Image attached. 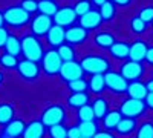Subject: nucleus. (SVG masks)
<instances>
[{
	"label": "nucleus",
	"mask_w": 153,
	"mask_h": 138,
	"mask_svg": "<svg viewBox=\"0 0 153 138\" xmlns=\"http://www.w3.org/2000/svg\"><path fill=\"white\" fill-rule=\"evenodd\" d=\"M76 20V12L74 9V6H63L58 8L57 12L54 14V22L55 25L66 28V26H72Z\"/></svg>",
	"instance_id": "9d476101"
},
{
	"label": "nucleus",
	"mask_w": 153,
	"mask_h": 138,
	"mask_svg": "<svg viewBox=\"0 0 153 138\" xmlns=\"http://www.w3.org/2000/svg\"><path fill=\"white\" fill-rule=\"evenodd\" d=\"M74 9L76 12V16L81 17L83 14H86L87 11L92 9V2H91V0H78V2L74 5Z\"/></svg>",
	"instance_id": "58836bf2"
},
{
	"label": "nucleus",
	"mask_w": 153,
	"mask_h": 138,
	"mask_svg": "<svg viewBox=\"0 0 153 138\" xmlns=\"http://www.w3.org/2000/svg\"><path fill=\"white\" fill-rule=\"evenodd\" d=\"M110 55L117 60H127L129 58V51H130V45H127L124 42H115L110 48Z\"/></svg>",
	"instance_id": "aec40b11"
},
{
	"label": "nucleus",
	"mask_w": 153,
	"mask_h": 138,
	"mask_svg": "<svg viewBox=\"0 0 153 138\" xmlns=\"http://www.w3.org/2000/svg\"><path fill=\"white\" fill-rule=\"evenodd\" d=\"M78 118H80V121H92V120H95L92 106L84 104V106L78 107Z\"/></svg>",
	"instance_id": "e433bc0d"
},
{
	"label": "nucleus",
	"mask_w": 153,
	"mask_h": 138,
	"mask_svg": "<svg viewBox=\"0 0 153 138\" xmlns=\"http://www.w3.org/2000/svg\"><path fill=\"white\" fill-rule=\"evenodd\" d=\"M91 2H92L94 5H97V6L100 8V6H101V5H103L104 2H107V0H91Z\"/></svg>",
	"instance_id": "8fccbe9b"
},
{
	"label": "nucleus",
	"mask_w": 153,
	"mask_h": 138,
	"mask_svg": "<svg viewBox=\"0 0 153 138\" xmlns=\"http://www.w3.org/2000/svg\"><path fill=\"white\" fill-rule=\"evenodd\" d=\"M120 74L127 80V81H136L143 77L144 74V66L141 65V61H135V60H127L121 65Z\"/></svg>",
	"instance_id": "0eeeda50"
},
{
	"label": "nucleus",
	"mask_w": 153,
	"mask_h": 138,
	"mask_svg": "<svg viewBox=\"0 0 153 138\" xmlns=\"http://www.w3.org/2000/svg\"><path fill=\"white\" fill-rule=\"evenodd\" d=\"M80 65H81L84 72L92 74V75L94 74H104L110 68L109 60L101 57V55H86V57L81 58Z\"/></svg>",
	"instance_id": "f03ea898"
},
{
	"label": "nucleus",
	"mask_w": 153,
	"mask_h": 138,
	"mask_svg": "<svg viewBox=\"0 0 153 138\" xmlns=\"http://www.w3.org/2000/svg\"><path fill=\"white\" fill-rule=\"evenodd\" d=\"M3 23H5V19H3V12L0 11V26H3Z\"/></svg>",
	"instance_id": "3c124183"
},
{
	"label": "nucleus",
	"mask_w": 153,
	"mask_h": 138,
	"mask_svg": "<svg viewBox=\"0 0 153 138\" xmlns=\"http://www.w3.org/2000/svg\"><path fill=\"white\" fill-rule=\"evenodd\" d=\"M66 31L63 26L60 25H52V26L49 28L48 34H46V39H48V43L52 46V48H58L61 46L63 43L66 42Z\"/></svg>",
	"instance_id": "2eb2a0df"
},
{
	"label": "nucleus",
	"mask_w": 153,
	"mask_h": 138,
	"mask_svg": "<svg viewBox=\"0 0 153 138\" xmlns=\"http://www.w3.org/2000/svg\"><path fill=\"white\" fill-rule=\"evenodd\" d=\"M117 134L120 135H129L136 131V118H129V117H121L120 123L115 128Z\"/></svg>",
	"instance_id": "412c9836"
},
{
	"label": "nucleus",
	"mask_w": 153,
	"mask_h": 138,
	"mask_svg": "<svg viewBox=\"0 0 153 138\" xmlns=\"http://www.w3.org/2000/svg\"><path fill=\"white\" fill-rule=\"evenodd\" d=\"M147 86L144 83H141L139 80L136 81H129V86H127V94L132 98H136V100H144L146 95H147Z\"/></svg>",
	"instance_id": "6ab92c4d"
},
{
	"label": "nucleus",
	"mask_w": 153,
	"mask_h": 138,
	"mask_svg": "<svg viewBox=\"0 0 153 138\" xmlns=\"http://www.w3.org/2000/svg\"><path fill=\"white\" fill-rule=\"evenodd\" d=\"M49 137L51 138H68V129L63 126V123L49 126Z\"/></svg>",
	"instance_id": "c9c22d12"
},
{
	"label": "nucleus",
	"mask_w": 153,
	"mask_h": 138,
	"mask_svg": "<svg viewBox=\"0 0 153 138\" xmlns=\"http://www.w3.org/2000/svg\"><path fill=\"white\" fill-rule=\"evenodd\" d=\"M144 103H146V107L153 110V92H147V95L144 98Z\"/></svg>",
	"instance_id": "a18cd8bd"
},
{
	"label": "nucleus",
	"mask_w": 153,
	"mask_h": 138,
	"mask_svg": "<svg viewBox=\"0 0 153 138\" xmlns=\"http://www.w3.org/2000/svg\"><path fill=\"white\" fill-rule=\"evenodd\" d=\"M147 25H149V23H146L143 19H139V17L136 16V17H133V19L130 20V29H132L135 34H143V32L147 29Z\"/></svg>",
	"instance_id": "4c0bfd02"
},
{
	"label": "nucleus",
	"mask_w": 153,
	"mask_h": 138,
	"mask_svg": "<svg viewBox=\"0 0 153 138\" xmlns=\"http://www.w3.org/2000/svg\"><path fill=\"white\" fill-rule=\"evenodd\" d=\"M104 81H106V87L110 89L115 94H124L127 92V81L120 72H113V71H106L104 72Z\"/></svg>",
	"instance_id": "39448f33"
},
{
	"label": "nucleus",
	"mask_w": 153,
	"mask_h": 138,
	"mask_svg": "<svg viewBox=\"0 0 153 138\" xmlns=\"http://www.w3.org/2000/svg\"><path fill=\"white\" fill-rule=\"evenodd\" d=\"M146 103L144 100H136V98H126L123 100V103L120 106V114L123 117H129V118H138L146 112Z\"/></svg>",
	"instance_id": "20e7f679"
},
{
	"label": "nucleus",
	"mask_w": 153,
	"mask_h": 138,
	"mask_svg": "<svg viewBox=\"0 0 153 138\" xmlns=\"http://www.w3.org/2000/svg\"><path fill=\"white\" fill-rule=\"evenodd\" d=\"M68 89L71 92H86L89 89V83L84 78H76V80L68 81Z\"/></svg>",
	"instance_id": "72a5a7b5"
},
{
	"label": "nucleus",
	"mask_w": 153,
	"mask_h": 138,
	"mask_svg": "<svg viewBox=\"0 0 153 138\" xmlns=\"http://www.w3.org/2000/svg\"><path fill=\"white\" fill-rule=\"evenodd\" d=\"M81 132L78 126H72L71 129H68V138H80Z\"/></svg>",
	"instance_id": "37998d69"
},
{
	"label": "nucleus",
	"mask_w": 153,
	"mask_h": 138,
	"mask_svg": "<svg viewBox=\"0 0 153 138\" xmlns=\"http://www.w3.org/2000/svg\"><path fill=\"white\" fill-rule=\"evenodd\" d=\"M89 83V89L94 94H101L106 89V81H104V74H94Z\"/></svg>",
	"instance_id": "5701e85b"
},
{
	"label": "nucleus",
	"mask_w": 153,
	"mask_h": 138,
	"mask_svg": "<svg viewBox=\"0 0 153 138\" xmlns=\"http://www.w3.org/2000/svg\"><path fill=\"white\" fill-rule=\"evenodd\" d=\"M25 126L26 124L22 120H11L8 124H5L3 131L0 132V138H22Z\"/></svg>",
	"instance_id": "ddd939ff"
},
{
	"label": "nucleus",
	"mask_w": 153,
	"mask_h": 138,
	"mask_svg": "<svg viewBox=\"0 0 153 138\" xmlns=\"http://www.w3.org/2000/svg\"><path fill=\"white\" fill-rule=\"evenodd\" d=\"M14 120V107L9 103H0V126H5Z\"/></svg>",
	"instance_id": "cd10ccee"
},
{
	"label": "nucleus",
	"mask_w": 153,
	"mask_h": 138,
	"mask_svg": "<svg viewBox=\"0 0 153 138\" xmlns=\"http://www.w3.org/2000/svg\"><path fill=\"white\" fill-rule=\"evenodd\" d=\"M20 42H22V54L25 55V58L38 63L45 52H43V46H42L40 40L37 39V35H34V34L23 35Z\"/></svg>",
	"instance_id": "f257e3e1"
},
{
	"label": "nucleus",
	"mask_w": 153,
	"mask_h": 138,
	"mask_svg": "<svg viewBox=\"0 0 153 138\" xmlns=\"http://www.w3.org/2000/svg\"><path fill=\"white\" fill-rule=\"evenodd\" d=\"M147 63L153 65V46H149L147 48V52H146V58H144Z\"/></svg>",
	"instance_id": "49530a36"
},
{
	"label": "nucleus",
	"mask_w": 153,
	"mask_h": 138,
	"mask_svg": "<svg viewBox=\"0 0 153 138\" xmlns=\"http://www.w3.org/2000/svg\"><path fill=\"white\" fill-rule=\"evenodd\" d=\"M58 6L54 0H38V11L40 14H46L49 17H54Z\"/></svg>",
	"instance_id": "c756f323"
},
{
	"label": "nucleus",
	"mask_w": 153,
	"mask_h": 138,
	"mask_svg": "<svg viewBox=\"0 0 153 138\" xmlns=\"http://www.w3.org/2000/svg\"><path fill=\"white\" fill-rule=\"evenodd\" d=\"M17 65H19L17 57L11 55L8 52L0 55V66H3L5 69H17Z\"/></svg>",
	"instance_id": "f704fd0d"
},
{
	"label": "nucleus",
	"mask_w": 153,
	"mask_h": 138,
	"mask_svg": "<svg viewBox=\"0 0 153 138\" xmlns=\"http://www.w3.org/2000/svg\"><path fill=\"white\" fill-rule=\"evenodd\" d=\"M51 26H52V19H51L49 16H46V14H38L31 22V31L37 37L46 35Z\"/></svg>",
	"instance_id": "f8f14e48"
},
{
	"label": "nucleus",
	"mask_w": 153,
	"mask_h": 138,
	"mask_svg": "<svg viewBox=\"0 0 153 138\" xmlns=\"http://www.w3.org/2000/svg\"><path fill=\"white\" fill-rule=\"evenodd\" d=\"M92 138H117L110 131H98Z\"/></svg>",
	"instance_id": "c03bdc74"
},
{
	"label": "nucleus",
	"mask_w": 153,
	"mask_h": 138,
	"mask_svg": "<svg viewBox=\"0 0 153 138\" xmlns=\"http://www.w3.org/2000/svg\"><path fill=\"white\" fill-rule=\"evenodd\" d=\"M65 118H66V110L60 104H52V106L46 107L43 110V114H42V123L46 128L54 126V124H58V123H63Z\"/></svg>",
	"instance_id": "423d86ee"
},
{
	"label": "nucleus",
	"mask_w": 153,
	"mask_h": 138,
	"mask_svg": "<svg viewBox=\"0 0 153 138\" xmlns=\"http://www.w3.org/2000/svg\"><path fill=\"white\" fill-rule=\"evenodd\" d=\"M146 86H147V91H149V92H153V78H150V80L146 83Z\"/></svg>",
	"instance_id": "09e8293b"
},
{
	"label": "nucleus",
	"mask_w": 153,
	"mask_h": 138,
	"mask_svg": "<svg viewBox=\"0 0 153 138\" xmlns=\"http://www.w3.org/2000/svg\"><path fill=\"white\" fill-rule=\"evenodd\" d=\"M110 2H113L115 5H118V6H129L132 3V0H110Z\"/></svg>",
	"instance_id": "de8ad7c7"
},
{
	"label": "nucleus",
	"mask_w": 153,
	"mask_h": 138,
	"mask_svg": "<svg viewBox=\"0 0 153 138\" xmlns=\"http://www.w3.org/2000/svg\"><path fill=\"white\" fill-rule=\"evenodd\" d=\"M101 23H103L101 14H100V11H95V9L87 11L86 14H83L80 17V26H83L86 31H91V29L98 28Z\"/></svg>",
	"instance_id": "4468645a"
},
{
	"label": "nucleus",
	"mask_w": 153,
	"mask_h": 138,
	"mask_svg": "<svg viewBox=\"0 0 153 138\" xmlns=\"http://www.w3.org/2000/svg\"><path fill=\"white\" fill-rule=\"evenodd\" d=\"M147 45L143 40H135L130 45V51H129V58L135 60V61H143L146 58V52H147Z\"/></svg>",
	"instance_id": "a211bd4d"
},
{
	"label": "nucleus",
	"mask_w": 153,
	"mask_h": 138,
	"mask_svg": "<svg viewBox=\"0 0 153 138\" xmlns=\"http://www.w3.org/2000/svg\"><path fill=\"white\" fill-rule=\"evenodd\" d=\"M65 35L69 45H81L87 39V31L83 26H71Z\"/></svg>",
	"instance_id": "f3484780"
},
{
	"label": "nucleus",
	"mask_w": 153,
	"mask_h": 138,
	"mask_svg": "<svg viewBox=\"0 0 153 138\" xmlns=\"http://www.w3.org/2000/svg\"><path fill=\"white\" fill-rule=\"evenodd\" d=\"M68 104L71 107H75L78 109L84 104H89V95L87 92H72L69 97H68Z\"/></svg>",
	"instance_id": "b1692460"
},
{
	"label": "nucleus",
	"mask_w": 153,
	"mask_h": 138,
	"mask_svg": "<svg viewBox=\"0 0 153 138\" xmlns=\"http://www.w3.org/2000/svg\"><path fill=\"white\" fill-rule=\"evenodd\" d=\"M5 49H6L8 54L17 57L19 54H22V42L16 35H8V40L5 43Z\"/></svg>",
	"instance_id": "a878e982"
},
{
	"label": "nucleus",
	"mask_w": 153,
	"mask_h": 138,
	"mask_svg": "<svg viewBox=\"0 0 153 138\" xmlns=\"http://www.w3.org/2000/svg\"><path fill=\"white\" fill-rule=\"evenodd\" d=\"M115 12H117L115 11V3L110 2V0H107V2H104L100 6V14H101L103 22H110L115 17Z\"/></svg>",
	"instance_id": "7c9ffc66"
},
{
	"label": "nucleus",
	"mask_w": 153,
	"mask_h": 138,
	"mask_svg": "<svg viewBox=\"0 0 153 138\" xmlns=\"http://www.w3.org/2000/svg\"><path fill=\"white\" fill-rule=\"evenodd\" d=\"M80 138H87V137H80Z\"/></svg>",
	"instance_id": "864d4df0"
},
{
	"label": "nucleus",
	"mask_w": 153,
	"mask_h": 138,
	"mask_svg": "<svg viewBox=\"0 0 153 138\" xmlns=\"http://www.w3.org/2000/svg\"><path fill=\"white\" fill-rule=\"evenodd\" d=\"M94 42L97 46L103 48V49H109L113 43H115V37L110 32H98L94 37Z\"/></svg>",
	"instance_id": "bb28decb"
},
{
	"label": "nucleus",
	"mask_w": 153,
	"mask_h": 138,
	"mask_svg": "<svg viewBox=\"0 0 153 138\" xmlns=\"http://www.w3.org/2000/svg\"><path fill=\"white\" fill-rule=\"evenodd\" d=\"M8 29L3 28V26H0V48H5V43L8 40Z\"/></svg>",
	"instance_id": "79ce46f5"
},
{
	"label": "nucleus",
	"mask_w": 153,
	"mask_h": 138,
	"mask_svg": "<svg viewBox=\"0 0 153 138\" xmlns=\"http://www.w3.org/2000/svg\"><path fill=\"white\" fill-rule=\"evenodd\" d=\"M152 26H153V22H152Z\"/></svg>",
	"instance_id": "5fc2aeb1"
},
{
	"label": "nucleus",
	"mask_w": 153,
	"mask_h": 138,
	"mask_svg": "<svg viewBox=\"0 0 153 138\" xmlns=\"http://www.w3.org/2000/svg\"><path fill=\"white\" fill-rule=\"evenodd\" d=\"M2 83H3V74L0 72V84H2Z\"/></svg>",
	"instance_id": "603ef678"
},
{
	"label": "nucleus",
	"mask_w": 153,
	"mask_h": 138,
	"mask_svg": "<svg viewBox=\"0 0 153 138\" xmlns=\"http://www.w3.org/2000/svg\"><path fill=\"white\" fill-rule=\"evenodd\" d=\"M20 6L25 11H28L29 14H32V12H35L38 9V2H37V0H22Z\"/></svg>",
	"instance_id": "a19ab883"
},
{
	"label": "nucleus",
	"mask_w": 153,
	"mask_h": 138,
	"mask_svg": "<svg viewBox=\"0 0 153 138\" xmlns=\"http://www.w3.org/2000/svg\"><path fill=\"white\" fill-rule=\"evenodd\" d=\"M91 106L94 109L95 120H103V117L109 112V106H107V101H106L104 98H95L94 103Z\"/></svg>",
	"instance_id": "393cba45"
},
{
	"label": "nucleus",
	"mask_w": 153,
	"mask_h": 138,
	"mask_svg": "<svg viewBox=\"0 0 153 138\" xmlns=\"http://www.w3.org/2000/svg\"><path fill=\"white\" fill-rule=\"evenodd\" d=\"M3 19H5V23L8 26L22 28L26 23H29L31 14L28 11H25L22 6H11L3 12Z\"/></svg>",
	"instance_id": "7ed1b4c3"
},
{
	"label": "nucleus",
	"mask_w": 153,
	"mask_h": 138,
	"mask_svg": "<svg viewBox=\"0 0 153 138\" xmlns=\"http://www.w3.org/2000/svg\"><path fill=\"white\" fill-rule=\"evenodd\" d=\"M135 138H153V123L144 121L139 128H136V137Z\"/></svg>",
	"instance_id": "473e14b6"
},
{
	"label": "nucleus",
	"mask_w": 153,
	"mask_h": 138,
	"mask_svg": "<svg viewBox=\"0 0 153 138\" xmlns=\"http://www.w3.org/2000/svg\"><path fill=\"white\" fill-rule=\"evenodd\" d=\"M121 114L120 110H110L107 112V114L103 117V128L106 131H115V128H117V124L120 123L121 120Z\"/></svg>",
	"instance_id": "4be33fe9"
},
{
	"label": "nucleus",
	"mask_w": 153,
	"mask_h": 138,
	"mask_svg": "<svg viewBox=\"0 0 153 138\" xmlns=\"http://www.w3.org/2000/svg\"><path fill=\"white\" fill-rule=\"evenodd\" d=\"M57 52H58L61 61L75 60V49H74L72 45H69V43H63L61 46H58V48H57Z\"/></svg>",
	"instance_id": "2f4dec72"
},
{
	"label": "nucleus",
	"mask_w": 153,
	"mask_h": 138,
	"mask_svg": "<svg viewBox=\"0 0 153 138\" xmlns=\"http://www.w3.org/2000/svg\"><path fill=\"white\" fill-rule=\"evenodd\" d=\"M45 134H46V126L42 123V120H34L25 126L22 138H45Z\"/></svg>",
	"instance_id": "dca6fc26"
},
{
	"label": "nucleus",
	"mask_w": 153,
	"mask_h": 138,
	"mask_svg": "<svg viewBox=\"0 0 153 138\" xmlns=\"http://www.w3.org/2000/svg\"><path fill=\"white\" fill-rule=\"evenodd\" d=\"M78 128H80L81 137H87V138H92L98 132V124L95 123V120H92V121H80Z\"/></svg>",
	"instance_id": "c85d7f7f"
},
{
	"label": "nucleus",
	"mask_w": 153,
	"mask_h": 138,
	"mask_svg": "<svg viewBox=\"0 0 153 138\" xmlns=\"http://www.w3.org/2000/svg\"><path fill=\"white\" fill-rule=\"evenodd\" d=\"M17 71H19L22 78H25V80H35L38 77V74H40V66H38L37 61L25 58V60L19 61Z\"/></svg>",
	"instance_id": "9b49d317"
},
{
	"label": "nucleus",
	"mask_w": 153,
	"mask_h": 138,
	"mask_svg": "<svg viewBox=\"0 0 153 138\" xmlns=\"http://www.w3.org/2000/svg\"><path fill=\"white\" fill-rule=\"evenodd\" d=\"M61 63L63 61H61V58L57 52V49H49V51H46L42 57V68H43L45 74H48V75L58 74Z\"/></svg>",
	"instance_id": "6e6552de"
},
{
	"label": "nucleus",
	"mask_w": 153,
	"mask_h": 138,
	"mask_svg": "<svg viewBox=\"0 0 153 138\" xmlns=\"http://www.w3.org/2000/svg\"><path fill=\"white\" fill-rule=\"evenodd\" d=\"M58 74H60V77L68 83V81H72V80H76V78H83L84 71H83L80 63H76L75 60H71V61H63Z\"/></svg>",
	"instance_id": "1a4fd4ad"
},
{
	"label": "nucleus",
	"mask_w": 153,
	"mask_h": 138,
	"mask_svg": "<svg viewBox=\"0 0 153 138\" xmlns=\"http://www.w3.org/2000/svg\"><path fill=\"white\" fill-rule=\"evenodd\" d=\"M138 17L143 19L146 23H152V22H153V6H146V8H143L141 11H139Z\"/></svg>",
	"instance_id": "ea45409f"
}]
</instances>
